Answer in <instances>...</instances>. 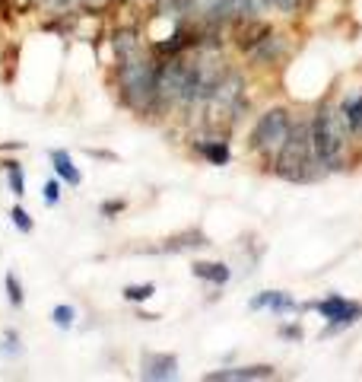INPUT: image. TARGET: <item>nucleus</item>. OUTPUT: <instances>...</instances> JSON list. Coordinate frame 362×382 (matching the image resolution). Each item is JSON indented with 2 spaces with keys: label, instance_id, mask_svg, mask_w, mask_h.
Instances as JSON below:
<instances>
[{
  "label": "nucleus",
  "instance_id": "nucleus-13",
  "mask_svg": "<svg viewBox=\"0 0 362 382\" xmlns=\"http://www.w3.org/2000/svg\"><path fill=\"white\" fill-rule=\"evenodd\" d=\"M51 166H55V175L61 179V185L76 188L83 182V172L74 166V160H70L67 150H51Z\"/></svg>",
  "mask_w": 362,
  "mask_h": 382
},
{
  "label": "nucleus",
  "instance_id": "nucleus-22",
  "mask_svg": "<svg viewBox=\"0 0 362 382\" xmlns=\"http://www.w3.org/2000/svg\"><path fill=\"white\" fill-rule=\"evenodd\" d=\"M41 191H45V204H48V207H57V201H61V179H48Z\"/></svg>",
  "mask_w": 362,
  "mask_h": 382
},
{
  "label": "nucleus",
  "instance_id": "nucleus-3",
  "mask_svg": "<svg viewBox=\"0 0 362 382\" xmlns=\"http://www.w3.org/2000/svg\"><path fill=\"white\" fill-rule=\"evenodd\" d=\"M277 179L293 182V185H308V182L324 179V169L314 160V146H312V118L308 115H293V128L289 137L283 144V150L277 153V160L270 163Z\"/></svg>",
  "mask_w": 362,
  "mask_h": 382
},
{
  "label": "nucleus",
  "instance_id": "nucleus-5",
  "mask_svg": "<svg viewBox=\"0 0 362 382\" xmlns=\"http://www.w3.org/2000/svg\"><path fill=\"white\" fill-rule=\"evenodd\" d=\"M302 309H314V313H318L324 322H328V328L321 332V338L340 334L343 328L356 325V322L362 319V303L340 296V293H330V296L318 299V303H308V306H302Z\"/></svg>",
  "mask_w": 362,
  "mask_h": 382
},
{
  "label": "nucleus",
  "instance_id": "nucleus-19",
  "mask_svg": "<svg viewBox=\"0 0 362 382\" xmlns=\"http://www.w3.org/2000/svg\"><path fill=\"white\" fill-rule=\"evenodd\" d=\"M270 7L277 10V13L289 16V20H295V16H302L308 10V0H270Z\"/></svg>",
  "mask_w": 362,
  "mask_h": 382
},
{
  "label": "nucleus",
  "instance_id": "nucleus-16",
  "mask_svg": "<svg viewBox=\"0 0 362 382\" xmlns=\"http://www.w3.org/2000/svg\"><path fill=\"white\" fill-rule=\"evenodd\" d=\"M4 175H7V188L16 198L26 195V172H22L20 160H4Z\"/></svg>",
  "mask_w": 362,
  "mask_h": 382
},
{
  "label": "nucleus",
  "instance_id": "nucleus-17",
  "mask_svg": "<svg viewBox=\"0 0 362 382\" xmlns=\"http://www.w3.org/2000/svg\"><path fill=\"white\" fill-rule=\"evenodd\" d=\"M121 296L127 303H146V299L156 296V284H127L121 290Z\"/></svg>",
  "mask_w": 362,
  "mask_h": 382
},
{
  "label": "nucleus",
  "instance_id": "nucleus-11",
  "mask_svg": "<svg viewBox=\"0 0 362 382\" xmlns=\"http://www.w3.org/2000/svg\"><path fill=\"white\" fill-rule=\"evenodd\" d=\"M191 274L197 280H207V284L213 287H225L229 280H232V268L223 261H194L191 264Z\"/></svg>",
  "mask_w": 362,
  "mask_h": 382
},
{
  "label": "nucleus",
  "instance_id": "nucleus-18",
  "mask_svg": "<svg viewBox=\"0 0 362 382\" xmlns=\"http://www.w3.org/2000/svg\"><path fill=\"white\" fill-rule=\"evenodd\" d=\"M4 287H7V299L13 309H22V303H26V293H22V284L20 278H16L13 271H7V278H4Z\"/></svg>",
  "mask_w": 362,
  "mask_h": 382
},
{
  "label": "nucleus",
  "instance_id": "nucleus-21",
  "mask_svg": "<svg viewBox=\"0 0 362 382\" xmlns=\"http://www.w3.org/2000/svg\"><path fill=\"white\" fill-rule=\"evenodd\" d=\"M10 223H13L20 233H32L35 229V220L29 217V210L22 207V204H16V207H10Z\"/></svg>",
  "mask_w": 362,
  "mask_h": 382
},
{
  "label": "nucleus",
  "instance_id": "nucleus-25",
  "mask_svg": "<svg viewBox=\"0 0 362 382\" xmlns=\"http://www.w3.org/2000/svg\"><path fill=\"white\" fill-rule=\"evenodd\" d=\"M302 325H283L280 328V338H289V341H302Z\"/></svg>",
  "mask_w": 362,
  "mask_h": 382
},
{
  "label": "nucleus",
  "instance_id": "nucleus-24",
  "mask_svg": "<svg viewBox=\"0 0 362 382\" xmlns=\"http://www.w3.org/2000/svg\"><path fill=\"white\" fill-rule=\"evenodd\" d=\"M121 210H127V201L118 198V201H105L102 207H99V214H102V217H115V214H121Z\"/></svg>",
  "mask_w": 362,
  "mask_h": 382
},
{
  "label": "nucleus",
  "instance_id": "nucleus-8",
  "mask_svg": "<svg viewBox=\"0 0 362 382\" xmlns=\"http://www.w3.org/2000/svg\"><path fill=\"white\" fill-rule=\"evenodd\" d=\"M277 369L267 367V363H258V367H225V369H213L207 373V382H254V379H274Z\"/></svg>",
  "mask_w": 362,
  "mask_h": 382
},
{
  "label": "nucleus",
  "instance_id": "nucleus-15",
  "mask_svg": "<svg viewBox=\"0 0 362 382\" xmlns=\"http://www.w3.org/2000/svg\"><path fill=\"white\" fill-rule=\"evenodd\" d=\"M204 245H210V239H207L200 229H188L181 236H172L169 243L162 245V252H191V249H204Z\"/></svg>",
  "mask_w": 362,
  "mask_h": 382
},
{
  "label": "nucleus",
  "instance_id": "nucleus-2",
  "mask_svg": "<svg viewBox=\"0 0 362 382\" xmlns=\"http://www.w3.org/2000/svg\"><path fill=\"white\" fill-rule=\"evenodd\" d=\"M308 118H312V146H314L318 166L324 169V175L343 172V169L349 166V146H353L356 140H353V134H349L337 102L334 99H321Z\"/></svg>",
  "mask_w": 362,
  "mask_h": 382
},
{
  "label": "nucleus",
  "instance_id": "nucleus-10",
  "mask_svg": "<svg viewBox=\"0 0 362 382\" xmlns=\"http://www.w3.org/2000/svg\"><path fill=\"white\" fill-rule=\"evenodd\" d=\"M337 109H340L353 140H362V86H353V90L343 93V96L337 99Z\"/></svg>",
  "mask_w": 362,
  "mask_h": 382
},
{
  "label": "nucleus",
  "instance_id": "nucleus-14",
  "mask_svg": "<svg viewBox=\"0 0 362 382\" xmlns=\"http://www.w3.org/2000/svg\"><path fill=\"white\" fill-rule=\"evenodd\" d=\"M270 0H232V22L245 20H264L270 13Z\"/></svg>",
  "mask_w": 362,
  "mask_h": 382
},
{
  "label": "nucleus",
  "instance_id": "nucleus-4",
  "mask_svg": "<svg viewBox=\"0 0 362 382\" xmlns=\"http://www.w3.org/2000/svg\"><path fill=\"white\" fill-rule=\"evenodd\" d=\"M289 128H293V111L286 105H270L267 111H260L258 121H254L251 134H248V150L258 156L264 166L277 160V153L283 150L289 137Z\"/></svg>",
  "mask_w": 362,
  "mask_h": 382
},
{
  "label": "nucleus",
  "instance_id": "nucleus-20",
  "mask_svg": "<svg viewBox=\"0 0 362 382\" xmlns=\"http://www.w3.org/2000/svg\"><path fill=\"white\" fill-rule=\"evenodd\" d=\"M51 322H55L57 328H61V332H67V328H74V322H76V309L74 306H55V309H51Z\"/></svg>",
  "mask_w": 362,
  "mask_h": 382
},
{
  "label": "nucleus",
  "instance_id": "nucleus-23",
  "mask_svg": "<svg viewBox=\"0 0 362 382\" xmlns=\"http://www.w3.org/2000/svg\"><path fill=\"white\" fill-rule=\"evenodd\" d=\"M0 350H4V354H10V357H20V354H22L20 334H16V332H7V334H4V348H0Z\"/></svg>",
  "mask_w": 362,
  "mask_h": 382
},
{
  "label": "nucleus",
  "instance_id": "nucleus-7",
  "mask_svg": "<svg viewBox=\"0 0 362 382\" xmlns=\"http://www.w3.org/2000/svg\"><path fill=\"white\" fill-rule=\"evenodd\" d=\"M248 309L251 313H260V309H270L274 315H289V313H299L302 306L289 296L286 290H260L258 296L248 299Z\"/></svg>",
  "mask_w": 362,
  "mask_h": 382
},
{
  "label": "nucleus",
  "instance_id": "nucleus-6",
  "mask_svg": "<svg viewBox=\"0 0 362 382\" xmlns=\"http://www.w3.org/2000/svg\"><path fill=\"white\" fill-rule=\"evenodd\" d=\"M289 51H293L289 35L270 29V32H267L251 51H245V55H248V61L258 64V67H277V64H283L289 57Z\"/></svg>",
  "mask_w": 362,
  "mask_h": 382
},
{
  "label": "nucleus",
  "instance_id": "nucleus-1",
  "mask_svg": "<svg viewBox=\"0 0 362 382\" xmlns=\"http://www.w3.org/2000/svg\"><path fill=\"white\" fill-rule=\"evenodd\" d=\"M115 51V86L121 102L137 115H159L156 111V74L159 57L153 48H144L137 29H118L111 35Z\"/></svg>",
  "mask_w": 362,
  "mask_h": 382
},
{
  "label": "nucleus",
  "instance_id": "nucleus-9",
  "mask_svg": "<svg viewBox=\"0 0 362 382\" xmlns=\"http://www.w3.org/2000/svg\"><path fill=\"white\" fill-rule=\"evenodd\" d=\"M140 376L150 382H169L178 376V357L175 354H144L140 360Z\"/></svg>",
  "mask_w": 362,
  "mask_h": 382
},
{
  "label": "nucleus",
  "instance_id": "nucleus-12",
  "mask_svg": "<svg viewBox=\"0 0 362 382\" xmlns=\"http://www.w3.org/2000/svg\"><path fill=\"white\" fill-rule=\"evenodd\" d=\"M194 150H197L207 163H213V166H229V160H232V150H229V140H225V137L197 140V144H194Z\"/></svg>",
  "mask_w": 362,
  "mask_h": 382
}]
</instances>
